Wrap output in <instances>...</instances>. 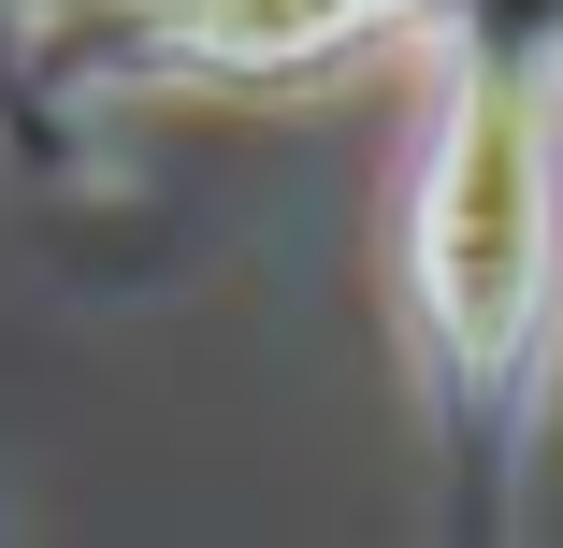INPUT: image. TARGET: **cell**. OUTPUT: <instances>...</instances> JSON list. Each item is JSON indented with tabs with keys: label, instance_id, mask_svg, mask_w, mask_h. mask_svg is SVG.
Segmentation results:
<instances>
[{
	"label": "cell",
	"instance_id": "obj_1",
	"mask_svg": "<svg viewBox=\"0 0 563 548\" xmlns=\"http://www.w3.org/2000/svg\"><path fill=\"white\" fill-rule=\"evenodd\" d=\"M433 131L405 174V317L477 519H520L563 390V0H405Z\"/></svg>",
	"mask_w": 563,
	"mask_h": 548
},
{
	"label": "cell",
	"instance_id": "obj_2",
	"mask_svg": "<svg viewBox=\"0 0 563 548\" xmlns=\"http://www.w3.org/2000/svg\"><path fill=\"white\" fill-rule=\"evenodd\" d=\"M362 15H376V30H405V0H362Z\"/></svg>",
	"mask_w": 563,
	"mask_h": 548
}]
</instances>
